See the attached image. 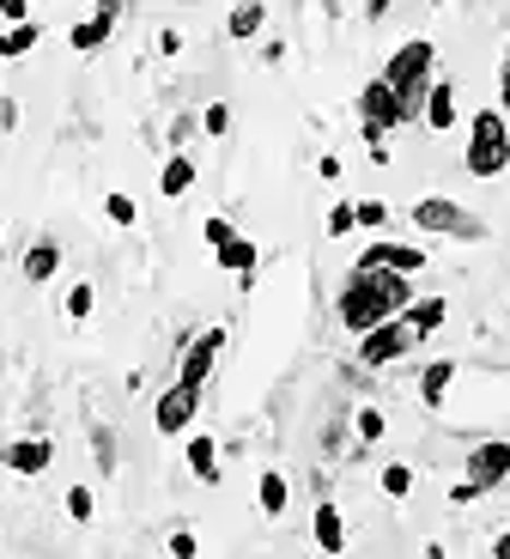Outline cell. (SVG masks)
<instances>
[{
	"mask_svg": "<svg viewBox=\"0 0 510 559\" xmlns=\"http://www.w3.org/2000/svg\"><path fill=\"white\" fill-rule=\"evenodd\" d=\"M19 267H25V280H31V286H43V280H56V267H61V243H56V238H31V250L19 255Z\"/></svg>",
	"mask_w": 510,
	"mask_h": 559,
	"instance_id": "cell-15",
	"label": "cell"
},
{
	"mask_svg": "<svg viewBox=\"0 0 510 559\" xmlns=\"http://www.w3.org/2000/svg\"><path fill=\"white\" fill-rule=\"evenodd\" d=\"M450 383H455V359H431L426 371H419V402H426V407H443Z\"/></svg>",
	"mask_w": 510,
	"mask_h": 559,
	"instance_id": "cell-18",
	"label": "cell"
},
{
	"mask_svg": "<svg viewBox=\"0 0 510 559\" xmlns=\"http://www.w3.org/2000/svg\"><path fill=\"white\" fill-rule=\"evenodd\" d=\"M201 238H207V243H213V255H220V250H225V243H232V238H237V225H232V219H225V213H213V219H207V225H201Z\"/></svg>",
	"mask_w": 510,
	"mask_h": 559,
	"instance_id": "cell-28",
	"label": "cell"
},
{
	"mask_svg": "<svg viewBox=\"0 0 510 559\" xmlns=\"http://www.w3.org/2000/svg\"><path fill=\"white\" fill-rule=\"evenodd\" d=\"M0 25H7V31L31 25V7H25V0H0Z\"/></svg>",
	"mask_w": 510,
	"mask_h": 559,
	"instance_id": "cell-33",
	"label": "cell"
},
{
	"mask_svg": "<svg viewBox=\"0 0 510 559\" xmlns=\"http://www.w3.org/2000/svg\"><path fill=\"white\" fill-rule=\"evenodd\" d=\"M0 128H19V104L13 98H0Z\"/></svg>",
	"mask_w": 510,
	"mask_h": 559,
	"instance_id": "cell-38",
	"label": "cell"
},
{
	"mask_svg": "<svg viewBox=\"0 0 510 559\" xmlns=\"http://www.w3.org/2000/svg\"><path fill=\"white\" fill-rule=\"evenodd\" d=\"M346 231H359V219H353V201L329 207V238H346Z\"/></svg>",
	"mask_w": 510,
	"mask_h": 559,
	"instance_id": "cell-31",
	"label": "cell"
},
{
	"mask_svg": "<svg viewBox=\"0 0 510 559\" xmlns=\"http://www.w3.org/2000/svg\"><path fill=\"white\" fill-rule=\"evenodd\" d=\"M493 559H510V530H498V542H493Z\"/></svg>",
	"mask_w": 510,
	"mask_h": 559,
	"instance_id": "cell-39",
	"label": "cell"
},
{
	"mask_svg": "<svg viewBox=\"0 0 510 559\" xmlns=\"http://www.w3.org/2000/svg\"><path fill=\"white\" fill-rule=\"evenodd\" d=\"M0 462H7L13 475H49V462H56V444H49V438H13V444L0 450Z\"/></svg>",
	"mask_w": 510,
	"mask_h": 559,
	"instance_id": "cell-12",
	"label": "cell"
},
{
	"mask_svg": "<svg viewBox=\"0 0 510 559\" xmlns=\"http://www.w3.org/2000/svg\"><path fill=\"white\" fill-rule=\"evenodd\" d=\"M310 535H317L322 554H346V518H341V504L322 499L317 511H310Z\"/></svg>",
	"mask_w": 510,
	"mask_h": 559,
	"instance_id": "cell-13",
	"label": "cell"
},
{
	"mask_svg": "<svg viewBox=\"0 0 510 559\" xmlns=\"http://www.w3.org/2000/svg\"><path fill=\"white\" fill-rule=\"evenodd\" d=\"M438 43L431 37H407L395 49V56L383 61V85L395 92V104H401V122H419L426 116V98H431V80H438Z\"/></svg>",
	"mask_w": 510,
	"mask_h": 559,
	"instance_id": "cell-2",
	"label": "cell"
},
{
	"mask_svg": "<svg viewBox=\"0 0 510 559\" xmlns=\"http://www.w3.org/2000/svg\"><path fill=\"white\" fill-rule=\"evenodd\" d=\"M256 504H262V518H286V504H292V487L280 468H268L262 480H256Z\"/></svg>",
	"mask_w": 510,
	"mask_h": 559,
	"instance_id": "cell-19",
	"label": "cell"
},
{
	"mask_svg": "<svg viewBox=\"0 0 510 559\" xmlns=\"http://www.w3.org/2000/svg\"><path fill=\"white\" fill-rule=\"evenodd\" d=\"M0 262H7V231H0Z\"/></svg>",
	"mask_w": 510,
	"mask_h": 559,
	"instance_id": "cell-40",
	"label": "cell"
},
{
	"mask_svg": "<svg viewBox=\"0 0 510 559\" xmlns=\"http://www.w3.org/2000/svg\"><path fill=\"white\" fill-rule=\"evenodd\" d=\"M201 128H207V134H225V128H232V110H225V104H207V110H201Z\"/></svg>",
	"mask_w": 510,
	"mask_h": 559,
	"instance_id": "cell-34",
	"label": "cell"
},
{
	"mask_svg": "<svg viewBox=\"0 0 510 559\" xmlns=\"http://www.w3.org/2000/svg\"><path fill=\"white\" fill-rule=\"evenodd\" d=\"M431 255L419 250V243H395V238H371L365 243V255L353 267H359V274H377V267H383V274H401V280H414L419 267H426Z\"/></svg>",
	"mask_w": 510,
	"mask_h": 559,
	"instance_id": "cell-6",
	"label": "cell"
},
{
	"mask_svg": "<svg viewBox=\"0 0 510 559\" xmlns=\"http://www.w3.org/2000/svg\"><path fill=\"white\" fill-rule=\"evenodd\" d=\"M262 25H268V7H262V0H244V7H232V19H225V31H232L237 43L262 37Z\"/></svg>",
	"mask_w": 510,
	"mask_h": 559,
	"instance_id": "cell-22",
	"label": "cell"
},
{
	"mask_svg": "<svg viewBox=\"0 0 510 559\" xmlns=\"http://www.w3.org/2000/svg\"><path fill=\"white\" fill-rule=\"evenodd\" d=\"M474 499H481V492H474L469 480H455V487H450V504H474Z\"/></svg>",
	"mask_w": 510,
	"mask_h": 559,
	"instance_id": "cell-37",
	"label": "cell"
},
{
	"mask_svg": "<svg viewBox=\"0 0 510 559\" xmlns=\"http://www.w3.org/2000/svg\"><path fill=\"white\" fill-rule=\"evenodd\" d=\"M194 128H201V116H177V122H170V140H177V146H182V140H189Z\"/></svg>",
	"mask_w": 510,
	"mask_h": 559,
	"instance_id": "cell-35",
	"label": "cell"
},
{
	"mask_svg": "<svg viewBox=\"0 0 510 559\" xmlns=\"http://www.w3.org/2000/svg\"><path fill=\"white\" fill-rule=\"evenodd\" d=\"M104 219H110V225H134V219H140L134 195H122V189H110V195H104Z\"/></svg>",
	"mask_w": 510,
	"mask_h": 559,
	"instance_id": "cell-25",
	"label": "cell"
},
{
	"mask_svg": "<svg viewBox=\"0 0 510 559\" xmlns=\"http://www.w3.org/2000/svg\"><path fill=\"white\" fill-rule=\"evenodd\" d=\"M353 426H359L365 444H377V438H383V407H359V419H353Z\"/></svg>",
	"mask_w": 510,
	"mask_h": 559,
	"instance_id": "cell-30",
	"label": "cell"
},
{
	"mask_svg": "<svg viewBox=\"0 0 510 559\" xmlns=\"http://www.w3.org/2000/svg\"><path fill=\"white\" fill-rule=\"evenodd\" d=\"M220 353H225V329H201V335L182 347V359H177V383H189V390H207Z\"/></svg>",
	"mask_w": 510,
	"mask_h": 559,
	"instance_id": "cell-9",
	"label": "cell"
},
{
	"mask_svg": "<svg viewBox=\"0 0 510 559\" xmlns=\"http://www.w3.org/2000/svg\"><path fill=\"white\" fill-rule=\"evenodd\" d=\"M43 43V25L31 19V25H13V31H0V61H19V56H31Z\"/></svg>",
	"mask_w": 510,
	"mask_h": 559,
	"instance_id": "cell-23",
	"label": "cell"
},
{
	"mask_svg": "<svg viewBox=\"0 0 510 559\" xmlns=\"http://www.w3.org/2000/svg\"><path fill=\"white\" fill-rule=\"evenodd\" d=\"M401 317H407V322H414V329H419V335H438V329H443V317H450V298H414V305H407V310H401Z\"/></svg>",
	"mask_w": 510,
	"mask_h": 559,
	"instance_id": "cell-20",
	"label": "cell"
},
{
	"mask_svg": "<svg viewBox=\"0 0 510 559\" xmlns=\"http://www.w3.org/2000/svg\"><path fill=\"white\" fill-rule=\"evenodd\" d=\"M510 110V56H505V68H498V116Z\"/></svg>",
	"mask_w": 510,
	"mask_h": 559,
	"instance_id": "cell-36",
	"label": "cell"
},
{
	"mask_svg": "<svg viewBox=\"0 0 510 559\" xmlns=\"http://www.w3.org/2000/svg\"><path fill=\"white\" fill-rule=\"evenodd\" d=\"M92 305H97L92 280H80V286H68V298H61V310H68V322H85V317H92Z\"/></svg>",
	"mask_w": 510,
	"mask_h": 559,
	"instance_id": "cell-24",
	"label": "cell"
},
{
	"mask_svg": "<svg viewBox=\"0 0 510 559\" xmlns=\"http://www.w3.org/2000/svg\"><path fill=\"white\" fill-rule=\"evenodd\" d=\"M256 262H262V250H256L249 238H232L220 250V267H225V274H237V280H256Z\"/></svg>",
	"mask_w": 510,
	"mask_h": 559,
	"instance_id": "cell-21",
	"label": "cell"
},
{
	"mask_svg": "<svg viewBox=\"0 0 510 559\" xmlns=\"http://www.w3.org/2000/svg\"><path fill=\"white\" fill-rule=\"evenodd\" d=\"M189 189H194V158L189 153H170L165 170H158V195L177 201V195H189Z\"/></svg>",
	"mask_w": 510,
	"mask_h": 559,
	"instance_id": "cell-17",
	"label": "cell"
},
{
	"mask_svg": "<svg viewBox=\"0 0 510 559\" xmlns=\"http://www.w3.org/2000/svg\"><path fill=\"white\" fill-rule=\"evenodd\" d=\"M426 347V335H419L407 317H389L383 329H371V335H359V365H371V371H383V365L407 359V353Z\"/></svg>",
	"mask_w": 510,
	"mask_h": 559,
	"instance_id": "cell-5",
	"label": "cell"
},
{
	"mask_svg": "<svg viewBox=\"0 0 510 559\" xmlns=\"http://www.w3.org/2000/svg\"><path fill=\"white\" fill-rule=\"evenodd\" d=\"M383 492H389V499H407V492H414V468H407V462H389V468H383Z\"/></svg>",
	"mask_w": 510,
	"mask_h": 559,
	"instance_id": "cell-26",
	"label": "cell"
},
{
	"mask_svg": "<svg viewBox=\"0 0 510 559\" xmlns=\"http://www.w3.org/2000/svg\"><path fill=\"white\" fill-rule=\"evenodd\" d=\"M469 480L474 492H493L498 480H510V438H486L481 450H469Z\"/></svg>",
	"mask_w": 510,
	"mask_h": 559,
	"instance_id": "cell-10",
	"label": "cell"
},
{
	"mask_svg": "<svg viewBox=\"0 0 510 559\" xmlns=\"http://www.w3.org/2000/svg\"><path fill=\"white\" fill-rule=\"evenodd\" d=\"M353 219H359V231H383L389 207H383V201H353Z\"/></svg>",
	"mask_w": 510,
	"mask_h": 559,
	"instance_id": "cell-27",
	"label": "cell"
},
{
	"mask_svg": "<svg viewBox=\"0 0 510 559\" xmlns=\"http://www.w3.org/2000/svg\"><path fill=\"white\" fill-rule=\"evenodd\" d=\"M414 305V280H401V274H346L341 298H334V317H341L346 335H371V329H383L389 317H401V310Z\"/></svg>",
	"mask_w": 510,
	"mask_h": 559,
	"instance_id": "cell-1",
	"label": "cell"
},
{
	"mask_svg": "<svg viewBox=\"0 0 510 559\" xmlns=\"http://www.w3.org/2000/svg\"><path fill=\"white\" fill-rule=\"evenodd\" d=\"M122 13H128L122 0H97L92 19H80V25L68 31V43L80 49V56H92V49H104V43H110V31L122 25Z\"/></svg>",
	"mask_w": 510,
	"mask_h": 559,
	"instance_id": "cell-11",
	"label": "cell"
},
{
	"mask_svg": "<svg viewBox=\"0 0 510 559\" xmlns=\"http://www.w3.org/2000/svg\"><path fill=\"white\" fill-rule=\"evenodd\" d=\"M407 213H414V225L431 231V238H462V243L486 238V219H474V213L462 207V201H450V195H419Z\"/></svg>",
	"mask_w": 510,
	"mask_h": 559,
	"instance_id": "cell-4",
	"label": "cell"
},
{
	"mask_svg": "<svg viewBox=\"0 0 510 559\" xmlns=\"http://www.w3.org/2000/svg\"><path fill=\"white\" fill-rule=\"evenodd\" d=\"M359 128H365V140H371V153L383 146L389 128H401V104H395V92L383 85V73L359 92Z\"/></svg>",
	"mask_w": 510,
	"mask_h": 559,
	"instance_id": "cell-7",
	"label": "cell"
},
{
	"mask_svg": "<svg viewBox=\"0 0 510 559\" xmlns=\"http://www.w3.org/2000/svg\"><path fill=\"white\" fill-rule=\"evenodd\" d=\"M469 177H505L510 170V128L498 110H481L469 116V153H462Z\"/></svg>",
	"mask_w": 510,
	"mask_h": 559,
	"instance_id": "cell-3",
	"label": "cell"
},
{
	"mask_svg": "<svg viewBox=\"0 0 510 559\" xmlns=\"http://www.w3.org/2000/svg\"><path fill=\"white\" fill-rule=\"evenodd\" d=\"M189 475L201 487H220V444L207 432H189Z\"/></svg>",
	"mask_w": 510,
	"mask_h": 559,
	"instance_id": "cell-16",
	"label": "cell"
},
{
	"mask_svg": "<svg viewBox=\"0 0 510 559\" xmlns=\"http://www.w3.org/2000/svg\"><path fill=\"white\" fill-rule=\"evenodd\" d=\"M92 511H97L92 487H68V518H73V523H92Z\"/></svg>",
	"mask_w": 510,
	"mask_h": 559,
	"instance_id": "cell-29",
	"label": "cell"
},
{
	"mask_svg": "<svg viewBox=\"0 0 510 559\" xmlns=\"http://www.w3.org/2000/svg\"><path fill=\"white\" fill-rule=\"evenodd\" d=\"M419 122L431 128V134H450L455 122H462V110H455V85L450 80H431V98H426V116Z\"/></svg>",
	"mask_w": 510,
	"mask_h": 559,
	"instance_id": "cell-14",
	"label": "cell"
},
{
	"mask_svg": "<svg viewBox=\"0 0 510 559\" xmlns=\"http://www.w3.org/2000/svg\"><path fill=\"white\" fill-rule=\"evenodd\" d=\"M194 414H201V390H189V383H170V390L152 402V426H158V438H182L194 426Z\"/></svg>",
	"mask_w": 510,
	"mask_h": 559,
	"instance_id": "cell-8",
	"label": "cell"
},
{
	"mask_svg": "<svg viewBox=\"0 0 510 559\" xmlns=\"http://www.w3.org/2000/svg\"><path fill=\"white\" fill-rule=\"evenodd\" d=\"M225 559H232V554H225Z\"/></svg>",
	"mask_w": 510,
	"mask_h": 559,
	"instance_id": "cell-41",
	"label": "cell"
},
{
	"mask_svg": "<svg viewBox=\"0 0 510 559\" xmlns=\"http://www.w3.org/2000/svg\"><path fill=\"white\" fill-rule=\"evenodd\" d=\"M165 547H170V559H194V554H201V542H194V530H177Z\"/></svg>",
	"mask_w": 510,
	"mask_h": 559,
	"instance_id": "cell-32",
	"label": "cell"
}]
</instances>
